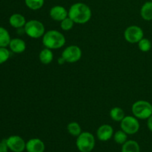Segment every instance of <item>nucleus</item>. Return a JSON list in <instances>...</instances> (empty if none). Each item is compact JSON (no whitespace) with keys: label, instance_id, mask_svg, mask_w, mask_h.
Segmentation results:
<instances>
[{"label":"nucleus","instance_id":"1","mask_svg":"<svg viewBox=\"0 0 152 152\" xmlns=\"http://www.w3.org/2000/svg\"><path fill=\"white\" fill-rule=\"evenodd\" d=\"M92 16L90 7L83 2L73 4L68 10V16L75 24L83 25L89 22Z\"/></svg>","mask_w":152,"mask_h":152},{"label":"nucleus","instance_id":"2","mask_svg":"<svg viewBox=\"0 0 152 152\" xmlns=\"http://www.w3.org/2000/svg\"><path fill=\"white\" fill-rule=\"evenodd\" d=\"M65 36L56 30L48 31L42 37L43 45L50 50L61 48L65 45Z\"/></svg>","mask_w":152,"mask_h":152},{"label":"nucleus","instance_id":"3","mask_svg":"<svg viewBox=\"0 0 152 152\" xmlns=\"http://www.w3.org/2000/svg\"><path fill=\"white\" fill-rule=\"evenodd\" d=\"M132 111L138 120H147L152 115V105L145 100L136 101L132 105Z\"/></svg>","mask_w":152,"mask_h":152},{"label":"nucleus","instance_id":"4","mask_svg":"<svg viewBox=\"0 0 152 152\" xmlns=\"http://www.w3.org/2000/svg\"><path fill=\"white\" fill-rule=\"evenodd\" d=\"M95 142V138L93 134L84 132L77 137L76 145L80 152H91L94 148Z\"/></svg>","mask_w":152,"mask_h":152},{"label":"nucleus","instance_id":"5","mask_svg":"<svg viewBox=\"0 0 152 152\" xmlns=\"http://www.w3.org/2000/svg\"><path fill=\"white\" fill-rule=\"evenodd\" d=\"M24 31L31 38L39 39L44 36L45 28L42 22L37 19H31L26 22L24 26Z\"/></svg>","mask_w":152,"mask_h":152},{"label":"nucleus","instance_id":"6","mask_svg":"<svg viewBox=\"0 0 152 152\" xmlns=\"http://www.w3.org/2000/svg\"><path fill=\"white\" fill-rule=\"evenodd\" d=\"M120 128L128 135H133L140 130V123L134 116H126L120 122Z\"/></svg>","mask_w":152,"mask_h":152},{"label":"nucleus","instance_id":"7","mask_svg":"<svg viewBox=\"0 0 152 152\" xmlns=\"http://www.w3.org/2000/svg\"><path fill=\"white\" fill-rule=\"evenodd\" d=\"M82 55H83V52H82L81 48L79 46L72 45L64 49L61 56L65 59V62L74 63V62H78L81 59Z\"/></svg>","mask_w":152,"mask_h":152},{"label":"nucleus","instance_id":"8","mask_svg":"<svg viewBox=\"0 0 152 152\" xmlns=\"http://www.w3.org/2000/svg\"><path fill=\"white\" fill-rule=\"evenodd\" d=\"M124 37L128 42L135 44L139 42L143 38L144 33L140 27L137 25H131L125 30Z\"/></svg>","mask_w":152,"mask_h":152},{"label":"nucleus","instance_id":"9","mask_svg":"<svg viewBox=\"0 0 152 152\" xmlns=\"http://www.w3.org/2000/svg\"><path fill=\"white\" fill-rule=\"evenodd\" d=\"M8 148L13 152H23L26 148V142L18 135H12L6 139Z\"/></svg>","mask_w":152,"mask_h":152},{"label":"nucleus","instance_id":"10","mask_svg":"<svg viewBox=\"0 0 152 152\" xmlns=\"http://www.w3.org/2000/svg\"><path fill=\"white\" fill-rule=\"evenodd\" d=\"M114 136V129L111 126L104 124L99 126L96 131V137L98 140L102 142H106L111 140Z\"/></svg>","mask_w":152,"mask_h":152},{"label":"nucleus","instance_id":"11","mask_svg":"<svg viewBox=\"0 0 152 152\" xmlns=\"http://www.w3.org/2000/svg\"><path fill=\"white\" fill-rule=\"evenodd\" d=\"M49 15L53 20L61 22L68 16V10L62 5H55L50 9Z\"/></svg>","mask_w":152,"mask_h":152},{"label":"nucleus","instance_id":"12","mask_svg":"<svg viewBox=\"0 0 152 152\" xmlns=\"http://www.w3.org/2000/svg\"><path fill=\"white\" fill-rule=\"evenodd\" d=\"M27 152H44L45 145L44 142L39 138H32L26 142Z\"/></svg>","mask_w":152,"mask_h":152},{"label":"nucleus","instance_id":"13","mask_svg":"<svg viewBox=\"0 0 152 152\" xmlns=\"http://www.w3.org/2000/svg\"><path fill=\"white\" fill-rule=\"evenodd\" d=\"M8 46L10 50L14 53H22L26 49V43L20 38L11 39Z\"/></svg>","mask_w":152,"mask_h":152},{"label":"nucleus","instance_id":"14","mask_svg":"<svg viewBox=\"0 0 152 152\" xmlns=\"http://www.w3.org/2000/svg\"><path fill=\"white\" fill-rule=\"evenodd\" d=\"M27 21L25 19V16L20 13H13L9 18V23L13 28H24V26L26 24Z\"/></svg>","mask_w":152,"mask_h":152},{"label":"nucleus","instance_id":"15","mask_svg":"<svg viewBox=\"0 0 152 152\" xmlns=\"http://www.w3.org/2000/svg\"><path fill=\"white\" fill-rule=\"evenodd\" d=\"M39 61L44 65H49L53 59V53L52 50L45 48L40 51L39 54Z\"/></svg>","mask_w":152,"mask_h":152},{"label":"nucleus","instance_id":"16","mask_svg":"<svg viewBox=\"0 0 152 152\" xmlns=\"http://www.w3.org/2000/svg\"><path fill=\"white\" fill-rule=\"evenodd\" d=\"M140 16L144 20H152V2L151 1H146L142 4L140 9Z\"/></svg>","mask_w":152,"mask_h":152},{"label":"nucleus","instance_id":"17","mask_svg":"<svg viewBox=\"0 0 152 152\" xmlns=\"http://www.w3.org/2000/svg\"><path fill=\"white\" fill-rule=\"evenodd\" d=\"M121 152H140V147L137 141L130 140L122 145Z\"/></svg>","mask_w":152,"mask_h":152},{"label":"nucleus","instance_id":"18","mask_svg":"<svg viewBox=\"0 0 152 152\" xmlns=\"http://www.w3.org/2000/svg\"><path fill=\"white\" fill-rule=\"evenodd\" d=\"M109 115L111 120L115 122H121L123 119L126 117L124 110L120 107H114L111 108Z\"/></svg>","mask_w":152,"mask_h":152},{"label":"nucleus","instance_id":"19","mask_svg":"<svg viewBox=\"0 0 152 152\" xmlns=\"http://www.w3.org/2000/svg\"><path fill=\"white\" fill-rule=\"evenodd\" d=\"M11 40L10 36L7 29L0 26V48H7Z\"/></svg>","mask_w":152,"mask_h":152},{"label":"nucleus","instance_id":"20","mask_svg":"<svg viewBox=\"0 0 152 152\" xmlns=\"http://www.w3.org/2000/svg\"><path fill=\"white\" fill-rule=\"evenodd\" d=\"M67 130L68 132L73 137H77L82 133V129L80 125L77 122H71L67 126Z\"/></svg>","mask_w":152,"mask_h":152},{"label":"nucleus","instance_id":"21","mask_svg":"<svg viewBox=\"0 0 152 152\" xmlns=\"http://www.w3.org/2000/svg\"><path fill=\"white\" fill-rule=\"evenodd\" d=\"M25 5L32 10L41 9L45 4V0H25Z\"/></svg>","mask_w":152,"mask_h":152},{"label":"nucleus","instance_id":"22","mask_svg":"<svg viewBox=\"0 0 152 152\" xmlns=\"http://www.w3.org/2000/svg\"><path fill=\"white\" fill-rule=\"evenodd\" d=\"M113 138H114V140L116 143L123 145L128 140V134L123 130H120L114 134Z\"/></svg>","mask_w":152,"mask_h":152},{"label":"nucleus","instance_id":"23","mask_svg":"<svg viewBox=\"0 0 152 152\" xmlns=\"http://www.w3.org/2000/svg\"><path fill=\"white\" fill-rule=\"evenodd\" d=\"M137 44L139 49L142 52H148L151 48V41L147 38H144L143 37Z\"/></svg>","mask_w":152,"mask_h":152},{"label":"nucleus","instance_id":"24","mask_svg":"<svg viewBox=\"0 0 152 152\" xmlns=\"http://www.w3.org/2000/svg\"><path fill=\"white\" fill-rule=\"evenodd\" d=\"M74 22L68 16L67 18H65V19H63L62 21L60 22V27L62 28V30L65 31H68L70 30H71L73 28L74 25Z\"/></svg>","mask_w":152,"mask_h":152},{"label":"nucleus","instance_id":"25","mask_svg":"<svg viewBox=\"0 0 152 152\" xmlns=\"http://www.w3.org/2000/svg\"><path fill=\"white\" fill-rule=\"evenodd\" d=\"M10 56V52L7 48H0V65L4 63L9 59Z\"/></svg>","mask_w":152,"mask_h":152},{"label":"nucleus","instance_id":"26","mask_svg":"<svg viewBox=\"0 0 152 152\" xmlns=\"http://www.w3.org/2000/svg\"><path fill=\"white\" fill-rule=\"evenodd\" d=\"M8 146L6 142V139L2 140L0 142V152H7L8 151Z\"/></svg>","mask_w":152,"mask_h":152},{"label":"nucleus","instance_id":"27","mask_svg":"<svg viewBox=\"0 0 152 152\" xmlns=\"http://www.w3.org/2000/svg\"><path fill=\"white\" fill-rule=\"evenodd\" d=\"M147 126L149 131L152 132V115L147 119Z\"/></svg>","mask_w":152,"mask_h":152},{"label":"nucleus","instance_id":"28","mask_svg":"<svg viewBox=\"0 0 152 152\" xmlns=\"http://www.w3.org/2000/svg\"><path fill=\"white\" fill-rule=\"evenodd\" d=\"M65 59H64L62 56L58 59V63H59V65H63V64H65Z\"/></svg>","mask_w":152,"mask_h":152},{"label":"nucleus","instance_id":"29","mask_svg":"<svg viewBox=\"0 0 152 152\" xmlns=\"http://www.w3.org/2000/svg\"><path fill=\"white\" fill-rule=\"evenodd\" d=\"M151 2H152V0H151Z\"/></svg>","mask_w":152,"mask_h":152}]
</instances>
